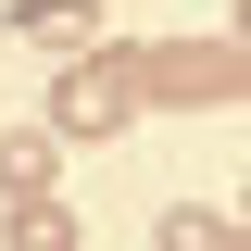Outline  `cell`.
Segmentation results:
<instances>
[{"label": "cell", "mask_w": 251, "mask_h": 251, "mask_svg": "<svg viewBox=\"0 0 251 251\" xmlns=\"http://www.w3.org/2000/svg\"><path fill=\"white\" fill-rule=\"evenodd\" d=\"M138 100H176V113H226L251 100V50L239 38H138Z\"/></svg>", "instance_id": "6da1fadb"}, {"label": "cell", "mask_w": 251, "mask_h": 251, "mask_svg": "<svg viewBox=\"0 0 251 251\" xmlns=\"http://www.w3.org/2000/svg\"><path fill=\"white\" fill-rule=\"evenodd\" d=\"M126 113H138V63H126V50H75V63H63V88H50V113H38V126H50L63 151H75V138H113Z\"/></svg>", "instance_id": "7a4b0ae2"}, {"label": "cell", "mask_w": 251, "mask_h": 251, "mask_svg": "<svg viewBox=\"0 0 251 251\" xmlns=\"http://www.w3.org/2000/svg\"><path fill=\"white\" fill-rule=\"evenodd\" d=\"M0 38H38V50H88L100 0H0Z\"/></svg>", "instance_id": "3957f363"}, {"label": "cell", "mask_w": 251, "mask_h": 251, "mask_svg": "<svg viewBox=\"0 0 251 251\" xmlns=\"http://www.w3.org/2000/svg\"><path fill=\"white\" fill-rule=\"evenodd\" d=\"M50 176H63L50 126H0V201H50Z\"/></svg>", "instance_id": "277c9868"}, {"label": "cell", "mask_w": 251, "mask_h": 251, "mask_svg": "<svg viewBox=\"0 0 251 251\" xmlns=\"http://www.w3.org/2000/svg\"><path fill=\"white\" fill-rule=\"evenodd\" d=\"M0 251H75V214L63 201H13L0 214Z\"/></svg>", "instance_id": "5b68a950"}, {"label": "cell", "mask_w": 251, "mask_h": 251, "mask_svg": "<svg viewBox=\"0 0 251 251\" xmlns=\"http://www.w3.org/2000/svg\"><path fill=\"white\" fill-rule=\"evenodd\" d=\"M214 239H226V214H201V201H176V214L151 226V251H214Z\"/></svg>", "instance_id": "8992f818"}, {"label": "cell", "mask_w": 251, "mask_h": 251, "mask_svg": "<svg viewBox=\"0 0 251 251\" xmlns=\"http://www.w3.org/2000/svg\"><path fill=\"white\" fill-rule=\"evenodd\" d=\"M214 251H251V214H226V239H214Z\"/></svg>", "instance_id": "52a82bcc"}, {"label": "cell", "mask_w": 251, "mask_h": 251, "mask_svg": "<svg viewBox=\"0 0 251 251\" xmlns=\"http://www.w3.org/2000/svg\"><path fill=\"white\" fill-rule=\"evenodd\" d=\"M226 38H239V50H251V0H239V25H226Z\"/></svg>", "instance_id": "ba28073f"}, {"label": "cell", "mask_w": 251, "mask_h": 251, "mask_svg": "<svg viewBox=\"0 0 251 251\" xmlns=\"http://www.w3.org/2000/svg\"><path fill=\"white\" fill-rule=\"evenodd\" d=\"M239 201H251V188H239Z\"/></svg>", "instance_id": "9c48e42d"}]
</instances>
